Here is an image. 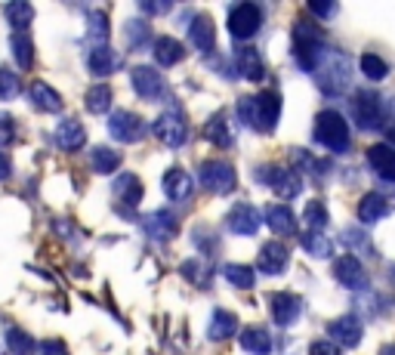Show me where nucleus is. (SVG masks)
I'll return each instance as SVG.
<instances>
[{"label": "nucleus", "mask_w": 395, "mask_h": 355, "mask_svg": "<svg viewBox=\"0 0 395 355\" xmlns=\"http://www.w3.org/2000/svg\"><path fill=\"white\" fill-rule=\"evenodd\" d=\"M315 81L325 90L327 96H340L349 90V77H352V65H349V56L340 50H321L318 65H315Z\"/></svg>", "instance_id": "nucleus-1"}, {"label": "nucleus", "mask_w": 395, "mask_h": 355, "mask_svg": "<svg viewBox=\"0 0 395 355\" xmlns=\"http://www.w3.org/2000/svg\"><path fill=\"white\" fill-rule=\"evenodd\" d=\"M238 115L247 127L266 133V130H272L275 124H278L281 99L272 90H266V93H260V96H244V99H238Z\"/></svg>", "instance_id": "nucleus-2"}, {"label": "nucleus", "mask_w": 395, "mask_h": 355, "mask_svg": "<svg viewBox=\"0 0 395 355\" xmlns=\"http://www.w3.org/2000/svg\"><path fill=\"white\" fill-rule=\"evenodd\" d=\"M321 44H325V35H321L318 25H312V22L293 25V59L300 68L315 71L318 56H321Z\"/></svg>", "instance_id": "nucleus-3"}, {"label": "nucleus", "mask_w": 395, "mask_h": 355, "mask_svg": "<svg viewBox=\"0 0 395 355\" xmlns=\"http://www.w3.org/2000/svg\"><path fill=\"white\" fill-rule=\"evenodd\" d=\"M315 140L331 152H346L349 148V124L340 111H321L315 117Z\"/></svg>", "instance_id": "nucleus-4"}, {"label": "nucleus", "mask_w": 395, "mask_h": 355, "mask_svg": "<svg viewBox=\"0 0 395 355\" xmlns=\"http://www.w3.org/2000/svg\"><path fill=\"white\" fill-rule=\"evenodd\" d=\"M198 182L213 195H229L235 189V182H238V176H235L232 164L226 161H204L198 167Z\"/></svg>", "instance_id": "nucleus-5"}, {"label": "nucleus", "mask_w": 395, "mask_h": 355, "mask_svg": "<svg viewBox=\"0 0 395 355\" xmlns=\"http://www.w3.org/2000/svg\"><path fill=\"white\" fill-rule=\"evenodd\" d=\"M262 25V10L256 3H238L232 12H229V35L235 41H247L260 31Z\"/></svg>", "instance_id": "nucleus-6"}, {"label": "nucleus", "mask_w": 395, "mask_h": 355, "mask_svg": "<svg viewBox=\"0 0 395 355\" xmlns=\"http://www.w3.org/2000/svg\"><path fill=\"white\" fill-rule=\"evenodd\" d=\"M352 117L358 127L365 130H377L383 127V102H380L377 93H367V90H361V93H355L352 99Z\"/></svg>", "instance_id": "nucleus-7"}, {"label": "nucleus", "mask_w": 395, "mask_h": 355, "mask_svg": "<svg viewBox=\"0 0 395 355\" xmlns=\"http://www.w3.org/2000/svg\"><path fill=\"white\" fill-rule=\"evenodd\" d=\"M260 182L272 186V192L281 195V198H296L302 189L300 170H287V167H260Z\"/></svg>", "instance_id": "nucleus-8"}, {"label": "nucleus", "mask_w": 395, "mask_h": 355, "mask_svg": "<svg viewBox=\"0 0 395 355\" xmlns=\"http://www.w3.org/2000/svg\"><path fill=\"white\" fill-rule=\"evenodd\" d=\"M151 130H155L157 140H161L164 146H170V148H180L182 142H186V136H189L182 111H164V115L151 124Z\"/></svg>", "instance_id": "nucleus-9"}, {"label": "nucleus", "mask_w": 395, "mask_h": 355, "mask_svg": "<svg viewBox=\"0 0 395 355\" xmlns=\"http://www.w3.org/2000/svg\"><path fill=\"white\" fill-rule=\"evenodd\" d=\"M130 81H133V90L148 102H157L164 93H167V84H164V75L157 68H148V65H136L130 71Z\"/></svg>", "instance_id": "nucleus-10"}, {"label": "nucleus", "mask_w": 395, "mask_h": 355, "mask_svg": "<svg viewBox=\"0 0 395 355\" xmlns=\"http://www.w3.org/2000/svg\"><path fill=\"white\" fill-rule=\"evenodd\" d=\"M108 133L115 136L117 142H136L146 136V121H142L139 115H133V111L121 108L108 117Z\"/></svg>", "instance_id": "nucleus-11"}, {"label": "nucleus", "mask_w": 395, "mask_h": 355, "mask_svg": "<svg viewBox=\"0 0 395 355\" xmlns=\"http://www.w3.org/2000/svg\"><path fill=\"white\" fill-rule=\"evenodd\" d=\"M300 297L296 294H287V291H278V294H269V312H272V321L278 327H291L300 315Z\"/></svg>", "instance_id": "nucleus-12"}, {"label": "nucleus", "mask_w": 395, "mask_h": 355, "mask_svg": "<svg viewBox=\"0 0 395 355\" xmlns=\"http://www.w3.org/2000/svg\"><path fill=\"white\" fill-rule=\"evenodd\" d=\"M262 226L260 210L253 204H235L232 210L226 213V229L235 235H256V229Z\"/></svg>", "instance_id": "nucleus-13"}, {"label": "nucleus", "mask_w": 395, "mask_h": 355, "mask_svg": "<svg viewBox=\"0 0 395 355\" xmlns=\"http://www.w3.org/2000/svg\"><path fill=\"white\" fill-rule=\"evenodd\" d=\"M287 262H291V253H287V247L278 244V241L262 244L260 256H256V269H260L262 275H281L287 269Z\"/></svg>", "instance_id": "nucleus-14"}, {"label": "nucleus", "mask_w": 395, "mask_h": 355, "mask_svg": "<svg viewBox=\"0 0 395 355\" xmlns=\"http://www.w3.org/2000/svg\"><path fill=\"white\" fill-rule=\"evenodd\" d=\"M142 229H146V235L155 241H170L176 232H180L176 216L170 213V210H155V213H148L146 220H142Z\"/></svg>", "instance_id": "nucleus-15"}, {"label": "nucleus", "mask_w": 395, "mask_h": 355, "mask_svg": "<svg viewBox=\"0 0 395 355\" xmlns=\"http://www.w3.org/2000/svg\"><path fill=\"white\" fill-rule=\"evenodd\" d=\"M334 275H337V281H340V285H346L349 291H361V287L367 285V272H365V266H361L355 256H343V260H337Z\"/></svg>", "instance_id": "nucleus-16"}, {"label": "nucleus", "mask_w": 395, "mask_h": 355, "mask_svg": "<svg viewBox=\"0 0 395 355\" xmlns=\"http://www.w3.org/2000/svg\"><path fill=\"white\" fill-rule=\"evenodd\" d=\"M327 334H331L334 343H340V346H346V349H352V346L361 343V321L355 318V315H346V318L331 321Z\"/></svg>", "instance_id": "nucleus-17"}, {"label": "nucleus", "mask_w": 395, "mask_h": 355, "mask_svg": "<svg viewBox=\"0 0 395 355\" xmlns=\"http://www.w3.org/2000/svg\"><path fill=\"white\" fill-rule=\"evenodd\" d=\"M367 164H371V170L380 176V180L386 182H395V148L389 146H371L367 148Z\"/></svg>", "instance_id": "nucleus-18"}, {"label": "nucleus", "mask_w": 395, "mask_h": 355, "mask_svg": "<svg viewBox=\"0 0 395 355\" xmlns=\"http://www.w3.org/2000/svg\"><path fill=\"white\" fill-rule=\"evenodd\" d=\"M189 41L198 52H210L216 44V28L210 22V16H195L192 25H189Z\"/></svg>", "instance_id": "nucleus-19"}, {"label": "nucleus", "mask_w": 395, "mask_h": 355, "mask_svg": "<svg viewBox=\"0 0 395 355\" xmlns=\"http://www.w3.org/2000/svg\"><path fill=\"white\" fill-rule=\"evenodd\" d=\"M87 68L93 71L96 77H105V75L121 68V56H117L111 47H93L87 52Z\"/></svg>", "instance_id": "nucleus-20"}, {"label": "nucleus", "mask_w": 395, "mask_h": 355, "mask_svg": "<svg viewBox=\"0 0 395 355\" xmlns=\"http://www.w3.org/2000/svg\"><path fill=\"white\" fill-rule=\"evenodd\" d=\"M111 192H115V198H121L127 204V207H136V204L142 201V182L136 173H121L111 182Z\"/></svg>", "instance_id": "nucleus-21"}, {"label": "nucleus", "mask_w": 395, "mask_h": 355, "mask_svg": "<svg viewBox=\"0 0 395 355\" xmlns=\"http://www.w3.org/2000/svg\"><path fill=\"white\" fill-rule=\"evenodd\" d=\"M84 140H87V133H84V127L75 121V117H65V121H59L56 127V146L65 148V152H75V148L84 146Z\"/></svg>", "instance_id": "nucleus-22"}, {"label": "nucleus", "mask_w": 395, "mask_h": 355, "mask_svg": "<svg viewBox=\"0 0 395 355\" xmlns=\"http://www.w3.org/2000/svg\"><path fill=\"white\" fill-rule=\"evenodd\" d=\"M164 192L173 201H186L189 195H192V176L180 167H170L167 173H164Z\"/></svg>", "instance_id": "nucleus-23"}, {"label": "nucleus", "mask_w": 395, "mask_h": 355, "mask_svg": "<svg viewBox=\"0 0 395 355\" xmlns=\"http://www.w3.org/2000/svg\"><path fill=\"white\" fill-rule=\"evenodd\" d=\"M266 226L272 229L275 235H293L296 232V220H293L291 207H285V204H269L266 207Z\"/></svg>", "instance_id": "nucleus-24"}, {"label": "nucleus", "mask_w": 395, "mask_h": 355, "mask_svg": "<svg viewBox=\"0 0 395 355\" xmlns=\"http://www.w3.org/2000/svg\"><path fill=\"white\" fill-rule=\"evenodd\" d=\"M389 201L383 198V195H377V192H367L365 198L358 201V220L361 222H377V220H383V216H389Z\"/></svg>", "instance_id": "nucleus-25"}, {"label": "nucleus", "mask_w": 395, "mask_h": 355, "mask_svg": "<svg viewBox=\"0 0 395 355\" xmlns=\"http://www.w3.org/2000/svg\"><path fill=\"white\" fill-rule=\"evenodd\" d=\"M235 65H238V77H247V81H262V75H266L260 52H256L253 47L238 50V56H235Z\"/></svg>", "instance_id": "nucleus-26"}, {"label": "nucleus", "mask_w": 395, "mask_h": 355, "mask_svg": "<svg viewBox=\"0 0 395 355\" xmlns=\"http://www.w3.org/2000/svg\"><path fill=\"white\" fill-rule=\"evenodd\" d=\"M235 331H238V318H235L232 312H226V309H216V312H213V318H210L207 337L220 343V340L235 337Z\"/></svg>", "instance_id": "nucleus-27"}, {"label": "nucleus", "mask_w": 395, "mask_h": 355, "mask_svg": "<svg viewBox=\"0 0 395 355\" xmlns=\"http://www.w3.org/2000/svg\"><path fill=\"white\" fill-rule=\"evenodd\" d=\"M204 136H207L213 146H220V148H229L235 142V133H232V124H229V117L226 115H213L210 117V124L204 127Z\"/></svg>", "instance_id": "nucleus-28"}, {"label": "nucleus", "mask_w": 395, "mask_h": 355, "mask_svg": "<svg viewBox=\"0 0 395 355\" xmlns=\"http://www.w3.org/2000/svg\"><path fill=\"white\" fill-rule=\"evenodd\" d=\"M155 59H157V65H176V62H182L186 59V50H182V44L176 41V37H157L155 41Z\"/></svg>", "instance_id": "nucleus-29"}, {"label": "nucleus", "mask_w": 395, "mask_h": 355, "mask_svg": "<svg viewBox=\"0 0 395 355\" xmlns=\"http://www.w3.org/2000/svg\"><path fill=\"white\" fill-rule=\"evenodd\" d=\"M31 102H35V108H41V111H59L62 108V96L44 81L31 84Z\"/></svg>", "instance_id": "nucleus-30"}, {"label": "nucleus", "mask_w": 395, "mask_h": 355, "mask_svg": "<svg viewBox=\"0 0 395 355\" xmlns=\"http://www.w3.org/2000/svg\"><path fill=\"white\" fill-rule=\"evenodd\" d=\"M10 50H12V59L19 62V68H31L35 65V44L25 31H16L10 37Z\"/></svg>", "instance_id": "nucleus-31"}, {"label": "nucleus", "mask_w": 395, "mask_h": 355, "mask_svg": "<svg viewBox=\"0 0 395 355\" xmlns=\"http://www.w3.org/2000/svg\"><path fill=\"white\" fill-rule=\"evenodd\" d=\"M241 346H244V352H250V355L272 352V340H269V334L262 331V327H247V331L241 334Z\"/></svg>", "instance_id": "nucleus-32"}, {"label": "nucleus", "mask_w": 395, "mask_h": 355, "mask_svg": "<svg viewBox=\"0 0 395 355\" xmlns=\"http://www.w3.org/2000/svg\"><path fill=\"white\" fill-rule=\"evenodd\" d=\"M90 164H93L96 173H115V170L121 167V155L108 146H96L93 152H90Z\"/></svg>", "instance_id": "nucleus-33"}, {"label": "nucleus", "mask_w": 395, "mask_h": 355, "mask_svg": "<svg viewBox=\"0 0 395 355\" xmlns=\"http://www.w3.org/2000/svg\"><path fill=\"white\" fill-rule=\"evenodd\" d=\"M6 19H10V25L16 31H28L31 19H35V6L25 3V0H16V3H6Z\"/></svg>", "instance_id": "nucleus-34"}, {"label": "nucleus", "mask_w": 395, "mask_h": 355, "mask_svg": "<svg viewBox=\"0 0 395 355\" xmlns=\"http://www.w3.org/2000/svg\"><path fill=\"white\" fill-rule=\"evenodd\" d=\"M222 275H226V281H232L235 287H241V291H250L253 281H256L253 269L241 266V262H226V266H222Z\"/></svg>", "instance_id": "nucleus-35"}, {"label": "nucleus", "mask_w": 395, "mask_h": 355, "mask_svg": "<svg viewBox=\"0 0 395 355\" xmlns=\"http://www.w3.org/2000/svg\"><path fill=\"white\" fill-rule=\"evenodd\" d=\"M87 111H93V115H102V111L111 108V87H105V84H96V87L87 90Z\"/></svg>", "instance_id": "nucleus-36"}, {"label": "nucleus", "mask_w": 395, "mask_h": 355, "mask_svg": "<svg viewBox=\"0 0 395 355\" xmlns=\"http://www.w3.org/2000/svg\"><path fill=\"white\" fill-rule=\"evenodd\" d=\"M302 247H306L312 256H321V260H327V256L334 253V244H331V238L327 235H321V232H306L302 235Z\"/></svg>", "instance_id": "nucleus-37"}, {"label": "nucleus", "mask_w": 395, "mask_h": 355, "mask_svg": "<svg viewBox=\"0 0 395 355\" xmlns=\"http://www.w3.org/2000/svg\"><path fill=\"white\" fill-rule=\"evenodd\" d=\"M6 343H10V352H16V355H31L37 349V343L22 327H6Z\"/></svg>", "instance_id": "nucleus-38"}, {"label": "nucleus", "mask_w": 395, "mask_h": 355, "mask_svg": "<svg viewBox=\"0 0 395 355\" xmlns=\"http://www.w3.org/2000/svg\"><path fill=\"white\" fill-rule=\"evenodd\" d=\"M124 37H127L130 50H142L151 37V28L146 22H139V19H133V22H127V28H124Z\"/></svg>", "instance_id": "nucleus-39"}, {"label": "nucleus", "mask_w": 395, "mask_h": 355, "mask_svg": "<svg viewBox=\"0 0 395 355\" xmlns=\"http://www.w3.org/2000/svg\"><path fill=\"white\" fill-rule=\"evenodd\" d=\"M87 37L96 41V47H105V37H108V19H105V12H90L87 16Z\"/></svg>", "instance_id": "nucleus-40"}, {"label": "nucleus", "mask_w": 395, "mask_h": 355, "mask_svg": "<svg viewBox=\"0 0 395 355\" xmlns=\"http://www.w3.org/2000/svg\"><path fill=\"white\" fill-rule=\"evenodd\" d=\"M361 71H365V77H371V81H383V77L389 75V65H386L377 52H365V56H361Z\"/></svg>", "instance_id": "nucleus-41"}, {"label": "nucleus", "mask_w": 395, "mask_h": 355, "mask_svg": "<svg viewBox=\"0 0 395 355\" xmlns=\"http://www.w3.org/2000/svg\"><path fill=\"white\" fill-rule=\"evenodd\" d=\"M302 222H306L312 232H321V229L327 226V210H325V204L321 201H312V204H306V213H302Z\"/></svg>", "instance_id": "nucleus-42"}, {"label": "nucleus", "mask_w": 395, "mask_h": 355, "mask_svg": "<svg viewBox=\"0 0 395 355\" xmlns=\"http://www.w3.org/2000/svg\"><path fill=\"white\" fill-rule=\"evenodd\" d=\"M343 241H346V247H355V251H361V253H371L374 256V244H371V238H367L361 229H346L343 232Z\"/></svg>", "instance_id": "nucleus-43"}, {"label": "nucleus", "mask_w": 395, "mask_h": 355, "mask_svg": "<svg viewBox=\"0 0 395 355\" xmlns=\"http://www.w3.org/2000/svg\"><path fill=\"white\" fill-rule=\"evenodd\" d=\"M16 96H19V77L12 75V71L0 68V99L10 102V99H16Z\"/></svg>", "instance_id": "nucleus-44"}, {"label": "nucleus", "mask_w": 395, "mask_h": 355, "mask_svg": "<svg viewBox=\"0 0 395 355\" xmlns=\"http://www.w3.org/2000/svg\"><path fill=\"white\" fill-rule=\"evenodd\" d=\"M12 140H16V117L0 115V146H10Z\"/></svg>", "instance_id": "nucleus-45"}, {"label": "nucleus", "mask_w": 395, "mask_h": 355, "mask_svg": "<svg viewBox=\"0 0 395 355\" xmlns=\"http://www.w3.org/2000/svg\"><path fill=\"white\" fill-rule=\"evenodd\" d=\"M201 272H204V266H201V262H195V260L182 262V275H186L189 281H198V285H204V281H207V278H204Z\"/></svg>", "instance_id": "nucleus-46"}, {"label": "nucleus", "mask_w": 395, "mask_h": 355, "mask_svg": "<svg viewBox=\"0 0 395 355\" xmlns=\"http://www.w3.org/2000/svg\"><path fill=\"white\" fill-rule=\"evenodd\" d=\"M309 355H340V346H334L331 340H315Z\"/></svg>", "instance_id": "nucleus-47"}, {"label": "nucleus", "mask_w": 395, "mask_h": 355, "mask_svg": "<svg viewBox=\"0 0 395 355\" xmlns=\"http://www.w3.org/2000/svg\"><path fill=\"white\" fill-rule=\"evenodd\" d=\"M309 10H312L315 16L327 19V16H334V12H337V3H321V0H312V3H309Z\"/></svg>", "instance_id": "nucleus-48"}, {"label": "nucleus", "mask_w": 395, "mask_h": 355, "mask_svg": "<svg viewBox=\"0 0 395 355\" xmlns=\"http://www.w3.org/2000/svg\"><path fill=\"white\" fill-rule=\"evenodd\" d=\"M37 355H68V349H65V343H59V340H47V343H41V352Z\"/></svg>", "instance_id": "nucleus-49"}, {"label": "nucleus", "mask_w": 395, "mask_h": 355, "mask_svg": "<svg viewBox=\"0 0 395 355\" xmlns=\"http://www.w3.org/2000/svg\"><path fill=\"white\" fill-rule=\"evenodd\" d=\"M142 10L151 12V16H157V12H167L170 3H148V0H146V3H142Z\"/></svg>", "instance_id": "nucleus-50"}, {"label": "nucleus", "mask_w": 395, "mask_h": 355, "mask_svg": "<svg viewBox=\"0 0 395 355\" xmlns=\"http://www.w3.org/2000/svg\"><path fill=\"white\" fill-rule=\"evenodd\" d=\"M10 157H6L3 152H0V180H6V176H10Z\"/></svg>", "instance_id": "nucleus-51"}, {"label": "nucleus", "mask_w": 395, "mask_h": 355, "mask_svg": "<svg viewBox=\"0 0 395 355\" xmlns=\"http://www.w3.org/2000/svg\"><path fill=\"white\" fill-rule=\"evenodd\" d=\"M380 355H395V346H383V349H380Z\"/></svg>", "instance_id": "nucleus-52"}, {"label": "nucleus", "mask_w": 395, "mask_h": 355, "mask_svg": "<svg viewBox=\"0 0 395 355\" xmlns=\"http://www.w3.org/2000/svg\"><path fill=\"white\" fill-rule=\"evenodd\" d=\"M389 272H392V281H395V266H392V269H389Z\"/></svg>", "instance_id": "nucleus-53"}, {"label": "nucleus", "mask_w": 395, "mask_h": 355, "mask_svg": "<svg viewBox=\"0 0 395 355\" xmlns=\"http://www.w3.org/2000/svg\"><path fill=\"white\" fill-rule=\"evenodd\" d=\"M389 136H392V140H395V130H389Z\"/></svg>", "instance_id": "nucleus-54"}]
</instances>
